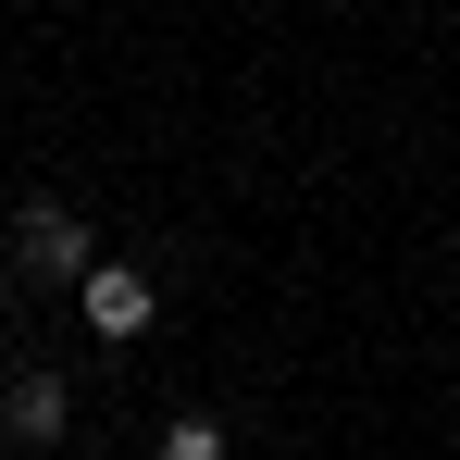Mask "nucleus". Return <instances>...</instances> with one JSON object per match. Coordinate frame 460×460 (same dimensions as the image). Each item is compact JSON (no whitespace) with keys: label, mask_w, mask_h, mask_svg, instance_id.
<instances>
[{"label":"nucleus","mask_w":460,"mask_h":460,"mask_svg":"<svg viewBox=\"0 0 460 460\" xmlns=\"http://www.w3.org/2000/svg\"><path fill=\"white\" fill-rule=\"evenodd\" d=\"M87 323H100V336H150V274L87 261Z\"/></svg>","instance_id":"nucleus-2"},{"label":"nucleus","mask_w":460,"mask_h":460,"mask_svg":"<svg viewBox=\"0 0 460 460\" xmlns=\"http://www.w3.org/2000/svg\"><path fill=\"white\" fill-rule=\"evenodd\" d=\"M162 460H225V423H212V411H174V423H162Z\"/></svg>","instance_id":"nucleus-4"},{"label":"nucleus","mask_w":460,"mask_h":460,"mask_svg":"<svg viewBox=\"0 0 460 460\" xmlns=\"http://www.w3.org/2000/svg\"><path fill=\"white\" fill-rule=\"evenodd\" d=\"M0 436L50 448V436H63V385H50V374H13V398H0Z\"/></svg>","instance_id":"nucleus-3"},{"label":"nucleus","mask_w":460,"mask_h":460,"mask_svg":"<svg viewBox=\"0 0 460 460\" xmlns=\"http://www.w3.org/2000/svg\"><path fill=\"white\" fill-rule=\"evenodd\" d=\"M13 261H25V274H87V225H75V212H50V199H38V212L13 225Z\"/></svg>","instance_id":"nucleus-1"}]
</instances>
